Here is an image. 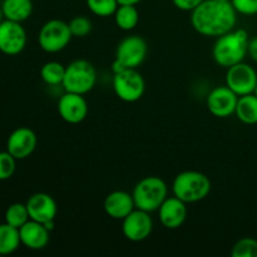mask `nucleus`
Listing matches in <instances>:
<instances>
[{
  "instance_id": "obj_13",
  "label": "nucleus",
  "mask_w": 257,
  "mask_h": 257,
  "mask_svg": "<svg viewBox=\"0 0 257 257\" xmlns=\"http://www.w3.org/2000/svg\"><path fill=\"white\" fill-rule=\"evenodd\" d=\"M89 107L83 94L65 92L58 100V113L64 122L78 124L87 118Z\"/></svg>"
},
{
  "instance_id": "obj_29",
  "label": "nucleus",
  "mask_w": 257,
  "mask_h": 257,
  "mask_svg": "<svg viewBox=\"0 0 257 257\" xmlns=\"http://www.w3.org/2000/svg\"><path fill=\"white\" fill-rule=\"evenodd\" d=\"M237 14L252 17L257 14V0H231Z\"/></svg>"
},
{
  "instance_id": "obj_12",
  "label": "nucleus",
  "mask_w": 257,
  "mask_h": 257,
  "mask_svg": "<svg viewBox=\"0 0 257 257\" xmlns=\"http://www.w3.org/2000/svg\"><path fill=\"white\" fill-rule=\"evenodd\" d=\"M237 102L238 95L226 84L213 88L206 99L211 114L218 118H227L235 114Z\"/></svg>"
},
{
  "instance_id": "obj_1",
  "label": "nucleus",
  "mask_w": 257,
  "mask_h": 257,
  "mask_svg": "<svg viewBox=\"0 0 257 257\" xmlns=\"http://www.w3.org/2000/svg\"><path fill=\"white\" fill-rule=\"evenodd\" d=\"M237 12L232 4L221 0H203L191 12V24L203 37H221L235 29Z\"/></svg>"
},
{
  "instance_id": "obj_10",
  "label": "nucleus",
  "mask_w": 257,
  "mask_h": 257,
  "mask_svg": "<svg viewBox=\"0 0 257 257\" xmlns=\"http://www.w3.org/2000/svg\"><path fill=\"white\" fill-rule=\"evenodd\" d=\"M153 231V220L150 212L135 208L122 220V232L128 241L142 242L147 240Z\"/></svg>"
},
{
  "instance_id": "obj_25",
  "label": "nucleus",
  "mask_w": 257,
  "mask_h": 257,
  "mask_svg": "<svg viewBox=\"0 0 257 257\" xmlns=\"http://www.w3.org/2000/svg\"><path fill=\"white\" fill-rule=\"evenodd\" d=\"M85 2L89 12L100 18L112 17L119 7L117 0H85Z\"/></svg>"
},
{
  "instance_id": "obj_6",
  "label": "nucleus",
  "mask_w": 257,
  "mask_h": 257,
  "mask_svg": "<svg viewBox=\"0 0 257 257\" xmlns=\"http://www.w3.org/2000/svg\"><path fill=\"white\" fill-rule=\"evenodd\" d=\"M73 35L69 24L59 19L48 20L40 28L38 34V43L44 52L54 54L62 52L69 45Z\"/></svg>"
},
{
  "instance_id": "obj_27",
  "label": "nucleus",
  "mask_w": 257,
  "mask_h": 257,
  "mask_svg": "<svg viewBox=\"0 0 257 257\" xmlns=\"http://www.w3.org/2000/svg\"><path fill=\"white\" fill-rule=\"evenodd\" d=\"M68 24H69L72 35L75 38H84L92 32V22L89 18L84 17V15L74 17Z\"/></svg>"
},
{
  "instance_id": "obj_7",
  "label": "nucleus",
  "mask_w": 257,
  "mask_h": 257,
  "mask_svg": "<svg viewBox=\"0 0 257 257\" xmlns=\"http://www.w3.org/2000/svg\"><path fill=\"white\" fill-rule=\"evenodd\" d=\"M113 90L120 100L135 103L143 97L146 82L137 69H124L113 74Z\"/></svg>"
},
{
  "instance_id": "obj_33",
  "label": "nucleus",
  "mask_w": 257,
  "mask_h": 257,
  "mask_svg": "<svg viewBox=\"0 0 257 257\" xmlns=\"http://www.w3.org/2000/svg\"><path fill=\"white\" fill-rule=\"evenodd\" d=\"M4 20V14H3V10H2V5H0V23Z\"/></svg>"
},
{
  "instance_id": "obj_21",
  "label": "nucleus",
  "mask_w": 257,
  "mask_h": 257,
  "mask_svg": "<svg viewBox=\"0 0 257 257\" xmlns=\"http://www.w3.org/2000/svg\"><path fill=\"white\" fill-rule=\"evenodd\" d=\"M22 245L19 228L13 227L9 223H0V255H10Z\"/></svg>"
},
{
  "instance_id": "obj_9",
  "label": "nucleus",
  "mask_w": 257,
  "mask_h": 257,
  "mask_svg": "<svg viewBox=\"0 0 257 257\" xmlns=\"http://www.w3.org/2000/svg\"><path fill=\"white\" fill-rule=\"evenodd\" d=\"M225 80L226 85L241 97L253 93L257 84V73L250 64L241 62L227 68Z\"/></svg>"
},
{
  "instance_id": "obj_17",
  "label": "nucleus",
  "mask_w": 257,
  "mask_h": 257,
  "mask_svg": "<svg viewBox=\"0 0 257 257\" xmlns=\"http://www.w3.org/2000/svg\"><path fill=\"white\" fill-rule=\"evenodd\" d=\"M22 245L29 250H43L48 246L50 240V231L43 223L29 220L19 228Z\"/></svg>"
},
{
  "instance_id": "obj_31",
  "label": "nucleus",
  "mask_w": 257,
  "mask_h": 257,
  "mask_svg": "<svg viewBox=\"0 0 257 257\" xmlns=\"http://www.w3.org/2000/svg\"><path fill=\"white\" fill-rule=\"evenodd\" d=\"M247 54L250 55V58L253 62L257 63V37L251 38L250 42H248Z\"/></svg>"
},
{
  "instance_id": "obj_35",
  "label": "nucleus",
  "mask_w": 257,
  "mask_h": 257,
  "mask_svg": "<svg viewBox=\"0 0 257 257\" xmlns=\"http://www.w3.org/2000/svg\"><path fill=\"white\" fill-rule=\"evenodd\" d=\"M221 2H228V3H231V0H221Z\"/></svg>"
},
{
  "instance_id": "obj_22",
  "label": "nucleus",
  "mask_w": 257,
  "mask_h": 257,
  "mask_svg": "<svg viewBox=\"0 0 257 257\" xmlns=\"http://www.w3.org/2000/svg\"><path fill=\"white\" fill-rule=\"evenodd\" d=\"M113 17L117 27L124 32H131L140 23V12L136 5H119Z\"/></svg>"
},
{
  "instance_id": "obj_18",
  "label": "nucleus",
  "mask_w": 257,
  "mask_h": 257,
  "mask_svg": "<svg viewBox=\"0 0 257 257\" xmlns=\"http://www.w3.org/2000/svg\"><path fill=\"white\" fill-rule=\"evenodd\" d=\"M103 208L110 218L122 221L135 210L136 203L131 193L118 190L107 195L103 202Z\"/></svg>"
},
{
  "instance_id": "obj_24",
  "label": "nucleus",
  "mask_w": 257,
  "mask_h": 257,
  "mask_svg": "<svg viewBox=\"0 0 257 257\" xmlns=\"http://www.w3.org/2000/svg\"><path fill=\"white\" fill-rule=\"evenodd\" d=\"M29 220L30 217L29 212H28L27 203H12V205L7 208V211H5V222L9 223L13 227L20 228Z\"/></svg>"
},
{
  "instance_id": "obj_30",
  "label": "nucleus",
  "mask_w": 257,
  "mask_h": 257,
  "mask_svg": "<svg viewBox=\"0 0 257 257\" xmlns=\"http://www.w3.org/2000/svg\"><path fill=\"white\" fill-rule=\"evenodd\" d=\"M203 0H172L173 5L182 12H192Z\"/></svg>"
},
{
  "instance_id": "obj_15",
  "label": "nucleus",
  "mask_w": 257,
  "mask_h": 257,
  "mask_svg": "<svg viewBox=\"0 0 257 257\" xmlns=\"http://www.w3.org/2000/svg\"><path fill=\"white\" fill-rule=\"evenodd\" d=\"M28 212L30 220L40 223L55 221L58 213V206L54 198L44 192H38L30 196L27 201Z\"/></svg>"
},
{
  "instance_id": "obj_23",
  "label": "nucleus",
  "mask_w": 257,
  "mask_h": 257,
  "mask_svg": "<svg viewBox=\"0 0 257 257\" xmlns=\"http://www.w3.org/2000/svg\"><path fill=\"white\" fill-rule=\"evenodd\" d=\"M65 75V65L59 62H47L40 68V78L48 85H62Z\"/></svg>"
},
{
  "instance_id": "obj_4",
  "label": "nucleus",
  "mask_w": 257,
  "mask_h": 257,
  "mask_svg": "<svg viewBox=\"0 0 257 257\" xmlns=\"http://www.w3.org/2000/svg\"><path fill=\"white\" fill-rule=\"evenodd\" d=\"M132 196L136 208L150 213L155 212L158 211L163 201L168 197L167 183L157 176H148L135 186Z\"/></svg>"
},
{
  "instance_id": "obj_20",
  "label": "nucleus",
  "mask_w": 257,
  "mask_h": 257,
  "mask_svg": "<svg viewBox=\"0 0 257 257\" xmlns=\"http://www.w3.org/2000/svg\"><path fill=\"white\" fill-rule=\"evenodd\" d=\"M235 114L245 124H257V97L253 93L238 97Z\"/></svg>"
},
{
  "instance_id": "obj_26",
  "label": "nucleus",
  "mask_w": 257,
  "mask_h": 257,
  "mask_svg": "<svg viewBox=\"0 0 257 257\" xmlns=\"http://www.w3.org/2000/svg\"><path fill=\"white\" fill-rule=\"evenodd\" d=\"M232 257H257V240L243 237L233 245L231 251Z\"/></svg>"
},
{
  "instance_id": "obj_28",
  "label": "nucleus",
  "mask_w": 257,
  "mask_h": 257,
  "mask_svg": "<svg viewBox=\"0 0 257 257\" xmlns=\"http://www.w3.org/2000/svg\"><path fill=\"white\" fill-rule=\"evenodd\" d=\"M17 161L8 151L0 152V181H7L13 177L17 170Z\"/></svg>"
},
{
  "instance_id": "obj_19",
  "label": "nucleus",
  "mask_w": 257,
  "mask_h": 257,
  "mask_svg": "<svg viewBox=\"0 0 257 257\" xmlns=\"http://www.w3.org/2000/svg\"><path fill=\"white\" fill-rule=\"evenodd\" d=\"M32 0H3L2 10L4 14V19L13 20V22L23 23L30 18L33 14Z\"/></svg>"
},
{
  "instance_id": "obj_14",
  "label": "nucleus",
  "mask_w": 257,
  "mask_h": 257,
  "mask_svg": "<svg viewBox=\"0 0 257 257\" xmlns=\"http://www.w3.org/2000/svg\"><path fill=\"white\" fill-rule=\"evenodd\" d=\"M38 145L37 135L28 127H19L13 131L7 141V151L17 160L30 157Z\"/></svg>"
},
{
  "instance_id": "obj_16",
  "label": "nucleus",
  "mask_w": 257,
  "mask_h": 257,
  "mask_svg": "<svg viewBox=\"0 0 257 257\" xmlns=\"http://www.w3.org/2000/svg\"><path fill=\"white\" fill-rule=\"evenodd\" d=\"M187 203L176 196L167 197L158 208V216L163 227L168 230L180 228L187 218Z\"/></svg>"
},
{
  "instance_id": "obj_3",
  "label": "nucleus",
  "mask_w": 257,
  "mask_h": 257,
  "mask_svg": "<svg viewBox=\"0 0 257 257\" xmlns=\"http://www.w3.org/2000/svg\"><path fill=\"white\" fill-rule=\"evenodd\" d=\"M211 181L198 171H183L172 182L173 196L186 203H196L205 200L211 192Z\"/></svg>"
},
{
  "instance_id": "obj_8",
  "label": "nucleus",
  "mask_w": 257,
  "mask_h": 257,
  "mask_svg": "<svg viewBox=\"0 0 257 257\" xmlns=\"http://www.w3.org/2000/svg\"><path fill=\"white\" fill-rule=\"evenodd\" d=\"M147 53V42L140 35H130L117 45L114 59L127 69H137L146 60Z\"/></svg>"
},
{
  "instance_id": "obj_11",
  "label": "nucleus",
  "mask_w": 257,
  "mask_h": 257,
  "mask_svg": "<svg viewBox=\"0 0 257 257\" xmlns=\"http://www.w3.org/2000/svg\"><path fill=\"white\" fill-rule=\"evenodd\" d=\"M27 32L22 23L4 19L0 23V52L18 55L27 47Z\"/></svg>"
},
{
  "instance_id": "obj_34",
  "label": "nucleus",
  "mask_w": 257,
  "mask_h": 257,
  "mask_svg": "<svg viewBox=\"0 0 257 257\" xmlns=\"http://www.w3.org/2000/svg\"><path fill=\"white\" fill-rule=\"evenodd\" d=\"M253 94H255L256 97H257V84H256V87H255V90H253Z\"/></svg>"
},
{
  "instance_id": "obj_32",
  "label": "nucleus",
  "mask_w": 257,
  "mask_h": 257,
  "mask_svg": "<svg viewBox=\"0 0 257 257\" xmlns=\"http://www.w3.org/2000/svg\"><path fill=\"white\" fill-rule=\"evenodd\" d=\"M119 5H137L143 0H117Z\"/></svg>"
},
{
  "instance_id": "obj_2",
  "label": "nucleus",
  "mask_w": 257,
  "mask_h": 257,
  "mask_svg": "<svg viewBox=\"0 0 257 257\" xmlns=\"http://www.w3.org/2000/svg\"><path fill=\"white\" fill-rule=\"evenodd\" d=\"M248 42L250 37L245 29H233L221 35L213 44V60L223 68H230L243 62L247 55Z\"/></svg>"
},
{
  "instance_id": "obj_5",
  "label": "nucleus",
  "mask_w": 257,
  "mask_h": 257,
  "mask_svg": "<svg viewBox=\"0 0 257 257\" xmlns=\"http://www.w3.org/2000/svg\"><path fill=\"white\" fill-rule=\"evenodd\" d=\"M97 83V70L94 65L85 59L73 60L65 67V75L62 87L65 92L85 95Z\"/></svg>"
}]
</instances>
